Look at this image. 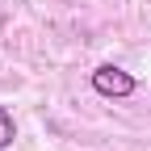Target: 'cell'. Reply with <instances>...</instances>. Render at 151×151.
<instances>
[{
	"label": "cell",
	"mask_w": 151,
	"mask_h": 151,
	"mask_svg": "<svg viewBox=\"0 0 151 151\" xmlns=\"http://www.w3.org/2000/svg\"><path fill=\"white\" fill-rule=\"evenodd\" d=\"M92 92H97V97L122 101V97H134V92H139V80L126 67H118V63H101L97 71H92Z\"/></svg>",
	"instance_id": "cell-1"
},
{
	"label": "cell",
	"mask_w": 151,
	"mask_h": 151,
	"mask_svg": "<svg viewBox=\"0 0 151 151\" xmlns=\"http://www.w3.org/2000/svg\"><path fill=\"white\" fill-rule=\"evenodd\" d=\"M13 139H17V122H13V113L0 105V151H9Z\"/></svg>",
	"instance_id": "cell-2"
}]
</instances>
